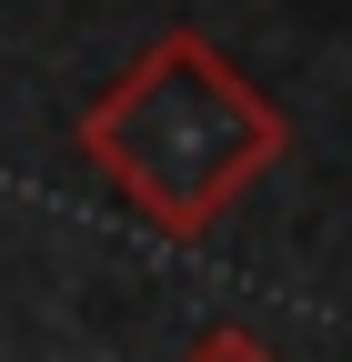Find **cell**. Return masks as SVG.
<instances>
[{"instance_id": "cell-1", "label": "cell", "mask_w": 352, "mask_h": 362, "mask_svg": "<svg viewBox=\"0 0 352 362\" xmlns=\"http://www.w3.org/2000/svg\"><path fill=\"white\" fill-rule=\"evenodd\" d=\"M282 111L211 51L201 30H161L91 111H81V161L151 221L161 242H201L262 171L282 161Z\"/></svg>"}, {"instance_id": "cell-2", "label": "cell", "mask_w": 352, "mask_h": 362, "mask_svg": "<svg viewBox=\"0 0 352 362\" xmlns=\"http://www.w3.org/2000/svg\"><path fill=\"white\" fill-rule=\"evenodd\" d=\"M182 362H282V352L262 342V332H242V322H211V332H201Z\"/></svg>"}]
</instances>
